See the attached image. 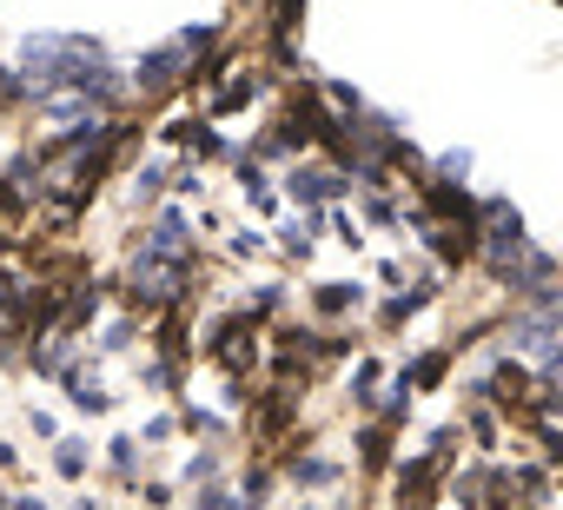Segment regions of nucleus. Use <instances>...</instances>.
I'll list each match as a JSON object with an SVG mask.
<instances>
[{"label": "nucleus", "mask_w": 563, "mask_h": 510, "mask_svg": "<svg viewBox=\"0 0 563 510\" xmlns=\"http://www.w3.org/2000/svg\"><path fill=\"white\" fill-rule=\"evenodd\" d=\"M199 41H206V34H179L173 47L146 54V60H140V87H173V80H179V67H186V54H199Z\"/></svg>", "instance_id": "obj_1"}, {"label": "nucleus", "mask_w": 563, "mask_h": 510, "mask_svg": "<svg viewBox=\"0 0 563 510\" xmlns=\"http://www.w3.org/2000/svg\"><path fill=\"white\" fill-rule=\"evenodd\" d=\"M292 192L312 199V206H325V199H339V179L332 173H292Z\"/></svg>", "instance_id": "obj_2"}]
</instances>
